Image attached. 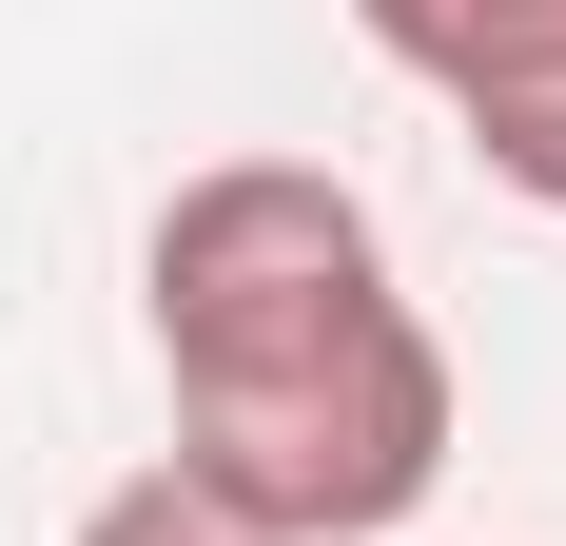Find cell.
Wrapping results in <instances>:
<instances>
[{
    "label": "cell",
    "mask_w": 566,
    "mask_h": 546,
    "mask_svg": "<svg viewBox=\"0 0 566 546\" xmlns=\"http://www.w3.org/2000/svg\"><path fill=\"white\" fill-rule=\"evenodd\" d=\"M78 546H254V527H216L176 469H137V489H98V507H78Z\"/></svg>",
    "instance_id": "3957f363"
},
{
    "label": "cell",
    "mask_w": 566,
    "mask_h": 546,
    "mask_svg": "<svg viewBox=\"0 0 566 546\" xmlns=\"http://www.w3.org/2000/svg\"><path fill=\"white\" fill-rule=\"evenodd\" d=\"M137 313L176 390V489L254 546H391L450 489V332L333 157H196L137 234Z\"/></svg>",
    "instance_id": "6da1fadb"
},
{
    "label": "cell",
    "mask_w": 566,
    "mask_h": 546,
    "mask_svg": "<svg viewBox=\"0 0 566 546\" xmlns=\"http://www.w3.org/2000/svg\"><path fill=\"white\" fill-rule=\"evenodd\" d=\"M352 40L391 59L410 98H450L489 196L566 216V0H352Z\"/></svg>",
    "instance_id": "7a4b0ae2"
}]
</instances>
